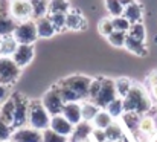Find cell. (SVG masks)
Returning a JSON list of instances; mask_svg holds the SVG:
<instances>
[{
    "mask_svg": "<svg viewBox=\"0 0 157 142\" xmlns=\"http://www.w3.org/2000/svg\"><path fill=\"white\" fill-rule=\"evenodd\" d=\"M105 8L111 17H119L124 14V5L121 0H105Z\"/></svg>",
    "mask_w": 157,
    "mask_h": 142,
    "instance_id": "32",
    "label": "cell"
},
{
    "mask_svg": "<svg viewBox=\"0 0 157 142\" xmlns=\"http://www.w3.org/2000/svg\"><path fill=\"white\" fill-rule=\"evenodd\" d=\"M11 96V92H9V87L8 86H5V84H2L0 83V105L8 99Z\"/></svg>",
    "mask_w": 157,
    "mask_h": 142,
    "instance_id": "41",
    "label": "cell"
},
{
    "mask_svg": "<svg viewBox=\"0 0 157 142\" xmlns=\"http://www.w3.org/2000/svg\"><path fill=\"white\" fill-rule=\"evenodd\" d=\"M151 98L157 102V86H153V87H151Z\"/></svg>",
    "mask_w": 157,
    "mask_h": 142,
    "instance_id": "43",
    "label": "cell"
},
{
    "mask_svg": "<svg viewBox=\"0 0 157 142\" xmlns=\"http://www.w3.org/2000/svg\"><path fill=\"white\" fill-rule=\"evenodd\" d=\"M14 107H15V104H14V98H12V95H11V96L0 105V121H3V122L12 125V121H14Z\"/></svg>",
    "mask_w": 157,
    "mask_h": 142,
    "instance_id": "18",
    "label": "cell"
},
{
    "mask_svg": "<svg viewBox=\"0 0 157 142\" xmlns=\"http://www.w3.org/2000/svg\"><path fill=\"white\" fill-rule=\"evenodd\" d=\"M86 18L82 17L81 12L78 11H73L70 9L67 14H66V28L70 29V31H81L86 28Z\"/></svg>",
    "mask_w": 157,
    "mask_h": 142,
    "instance_id": "16",
    "label": "cell"
},
{
    "mask_svg": "<svg viewBox=\"0 0 157 142\" xmlns=\"http://www.w3.org/2000/svg\"><path fill=\"white\" fill-rule=\"evenodd\" d=\"M147 81H148L150 87H153V86H157V70H153V72H150V75L147 77Z\"/></svg>",
    "mask_w": 157,
    "mask_h": 142,
    "instance_id": "42",
    "label": "cell"
},
{
    "mask_svg": "<svg viewBox=\"0 0 157 142\" xmlns=\"http://www.w3.org/2000/svg\"><path fill=\"white\" fill-rule=\"evenodd\" d=\"M12 125L0 121V141H11V136H12Z\"/></svg>",
    "mask_w": 157,
    "mask_h": 142,
    "instance_id": "39",
    "label": "cell"
},
{
    "mask_svg": "<svg viewBox=\"0 0 157 142\" xmlns=\"http://www.w3.org/2000/svg\"><path fill=\"white\" fill-rule=\"evenodd\" d=\"M17 26V22L8 15V14H0V37H5V35H11L14 32Z\"/></svg>",
    "mask_w": 157,
    "mask_h": 142,
    "instance_id": "24",
    "label": "cell"
},
{
    "mask_svg": "<svg viewBox=\"0 0 157 142\" xmlns=\"http://www.w3.org/2000/svg\"><path fill=\"white\" fill-rule=\"evenodd\" d=\"M127 35L131 37V38H134V40L145 41V35H147V34H145V26L142 25V22H139V23H133V25L130 26Z\"/></svg>",
    "mask_w": 157,
    "mask_h": 142,
    "instance_id": "31",
    "label": "cell"
},
{
    "mask_svg": "<svg viewBox=\"0 0 157 142\" xmlns=\"http://www.w3.org/2000/svg\"><path fill=\"white\" fill-rule=\"evenodd\" d=\"M17 47H18V43H17V40L14 38L12 34L0 37V53H2V57H12Z\"/></svg>",
    "mask_w": 157,
    "mask_h": 142,
    "instance_id": "19",
    "label": "cell"
},
{
    "mask_svg": "<svg viewBox=\"0 0 157 142\" xmlns=\"http://www.w3.org/2000/svg\"><path fill=\"white\" fill-rule=\"evenodd\" d=\"M105 110L111 115V118H113V119L121 118V116L124 115V112H125V110H124V99L117 96L116 99H113V101L105 107Z\"/></svg>",
    "mask_w": 157,
    "mask_h": 142,
    "instance_id": "28",
    "label": "cell"
},
{
    "mask_svg": "<svg viewBox=\"0 0 157 142\" xmlns=\"http://www.w3.org/2000/svg\"><path fill=\"white\" fill-rule=\"evenodd\" d=\"M101 83H102V78H92L87 99H90V101H95L96 99V96L99 93V89H101Z\"/></svg>",
    "mask_w": 157,
    "mask_h": 142,
    "instance_id": "38",
    "label": "cell"
},
{
    "mask_svg": "<svg viewBox=\"0 0 157 142\" xmlns=\"http://www.w3.org/2000/svg\"><path fill=\"white\" fill-rule=\"evenodd\" d=\"M61 115H63L69 122H72L73 125L79 124V122L82 121L81 102H66V104H64V107H63Z\"/></svg>",
    "mask_w": 157,
    "mask_h": 142,
    "instance_id": "13",
    "label": "cell"
},
{
    "mask_svg": "<svg viewBox=\"0 0 157 142\" xmlns=\"http://www.w3.org/2000/svg\"><path fill=\"white\" fill-rule=\"evenodd\" d=\"M21 69L14 63L11 57H0V83L11 87L20 77Z\"/></svg>",
    "mask_w": 157,
    "mask_h": 142,
    "instance_id": "6",
    "label": "cell"
},
{
    "mask_svg": "<svg viewBox=\"0 0 157 142\" xmlns=\"http://www.w3.org/2000/svg\"><path fill=\"white\" fill-rule=\"evenodd\" d=\"M9 2H11V0H9Z\"/></svg>",
    "mask_w": 157,
    "mask_h": 142,
    "instance_id": "51",
    "label": "cell"
},
{
    "mask_svg": "<svg viewBox=\"0 0 157 142\" xmlns=\"http://www.w3.org/2000/svg\"><path fill=\"white\" fill-rule=\"evenodd\" d=\"M92 78L86 77V75H70L64 80H61L58 84L67 87L69 90H72L73 93L76 95L81 101L87 99L89 96V87H90Z\"/></svg>",
    "mask_w": 157,
    "mask_h": 142,
    "instance_id": "4",
    "label": "cell"
},
{
    "mask_svg": "<svg viewBox=\"0 0 157 142\" xmlns=\"http://www.w3.org/2000/svg\"><path fill=\"white\" fill-rule=\"evenodd\" d=\"M14 121H12V128H20L28 125V115H29V104L31 101L25 98L20 93H14Z\"/></svg>",
    "mask_w": 157,
    "mask_h": 142,
    "instance_id": "5",
    "label": "cell"
},
{
    "mask_svg": "<svg viewBox=\"0 0 157 142\" xmlns=\"http://www.w3.org/2000/svg\"><path fill=\"white\" fill-rule=\"evenodd\" d=\"M49 128H52L53 132H56V133H59V135H63V136H66V138H70L72 133H73L75 125H73L72 122H69V121L59 113V115H53L52 118H51V125H49Z\"/></svg>",
    "mask_w": 157,
    "mask_h": 142,
    "instance_id": "12",
    "label": "cell"
},
{
    "mask_svg": "<svg viewBox=\"0 0 157 142\" xmlns=\"http://www.w3.org/2000/svg\"><path fill=\"white\" fill-rule=\"evenodd\" d=\"M98 31H99V34L104 35V37H108V35L114 31L111 17H104V18L99 20V23H98Z\"/></svg>",
    "mask_w": 157,
    "mask_h": 142,
    "instance_id": "34",
    "label": "cell"
},
{
    "mask_svg": "<svg viewBox=\"0 0 157 142\" xmlns=\"http://www.w3.org/2000/svg\"><path fill=\"white\" fill-rule=\"evenodd\" d=\"M14 38L17 40L18 45H34L38 40V32H37V25L35 20H25L18 22L14 32Z\"/></svg>",
    "mask_w": 157,
    "mask_h": 142,
    "instance_id": "3",
    "label": "cell"
},
{
    "mask_svg": "<svg viewBox=\"0 0 157 142\" xmlns=\"http://www.w3.org/2000/svg\"><path fill=\"white\" fill-rule=\"evenodd\" d=\"M125 49L130 50L131 53L134 55H139V57H145L148 53V49L145 46V41H139V40H134L131 37L127 35V40H125Z\"/></svg>",
    "mask_w": 157,
    "mask_h": 142,
    "instance_id": "21",
    "label": "cell"
},
{
    "mask_svg": "<svg viewBox=\"0 0 157 142\" xmlns=\"http://www.w3.org/2000/svg\"><path fill=\"white\" fill-rule=\"evenodd\" d=\"M114 87H116V93H117V96L124 99V98L128 95V92L131 90L133 83H131L130 78L121 77V78H116V80H114Z\"/></svg>",
    "mask_w": 157,
    "mask_h": 142,
    "instance_id": "27",
    "label": "cell"
},
{
    "mask_svg": "<svg viewBox=\"0 0 157 142\" xmlns=\"http://www.w3.org/2000/svg\"><path fill=\"white\" fill-rule=\"evenodd\" d=\"M121 142H130V141H128V139H127V136H125V138H124V139H122Z\"/></svg>",
    "mask_w": 157,
    "mask_h": 142,
    "instance_id": "45",
    "label": "cell"
},
{
    "mask_svg": "<svg viewBox=\"0 0 157 142\" xmlns=\"http://www.w3.org/2000/svg\"><path fill=\"white\" fill-rule=\"evenodd\" d=\"M93 128H95V127L92 125V122L81 121L79 124L75 125L73 133H72V136L69 138V141L70 142H79V141H84V139H89V138L92 136V133H93Z\"/></svg>",
    "mask_w": 157,
    "mask_h": 142,
    "instance_id": "14",
    "label": "cell"
},
{
    "mask_svg": "<svg viewBox=\"0 0 157 142\" xmlns=\"http://www.w3.org/2000/svg\"><path fill=\"white\" fill-rule=\"evenodd\" d=\"M142 135L145 136H151L156 133V121L153 116H150L148 113L147 115H142L140 121H139V128H137Z\"/></svg>",
    "mask_w": 157,
    "mask_h": 142,
    "instance_id": "23",
    "label": "cell"
},
{
    "mask_svg": "<svg viewBox=\"0 0 157 142\" xmlns=\"http://www.w3.org/2000/svg\"><path fill=\"white\" fill-rule=\"evenodd\" d=\"M48 15H49L51 22L53 23L56 32H61V31L67 29L66 28V14H48Z\"/></svg>",
    "mask_w": 157,
    "mask_h": 142,
    "instance_id": "37",
    "label": "cell"
},
{
    "mask_svg": "<svg viewBox=\"0 0 157 142\" xmlns=\"http://www.w3.org/2000/svg\"><path fill=\"white\" fill-rule=\"evenodd\" d=\"M0 142H9V141H0Z\"/></svg>",
    "mask_w": 157,
    "mask_h": 142,
    "instance_id": "49",
    "label": "cell"
},
{
    "mask_svg": "<svg viewBox=\"0 0 157 142\" xmlns=\"http://www.w3.org/2000/svg\"><path fill=\"white\" fill-rule=\"evenodd\" d=\"M114 119L111 118V115L105 110V108H101L99 110V113L95 116V119L92 121V125L95 127V128H101V130H105L111 122H113Z\"/></svg>",
    "mask_w": 157,
    "mask_h": 142,
    "instance_id": "25",
    "label": "cell"
},
{
    "mask_svg": "<svg viewBox=\"0 0 157 142\" xmlns=\"http://www.w3.org/2000/svg\"><path fill=\"white\" fill-rule=\"evenodd\" d=\"M35 25H37V32H38V38H51L56 34V29L51 22L49 15L35 18Z\"/></svg>",
    "mask_w": 157,
    "mask_h": 142,
    "instance_id": "15",
    "label": "cell"
},
{
    "mask_svg": "<svg viewBox=\"0 0 157 142\" xmlns=\"http://www.w3.org/2000/svg\"><path fill=\"white\" fill-rule=\"evenodd\" d=\"M154 43H156V45H157V34H156V35H154Z\"/></svg>",
    "mask_w": 157,
    "mask_h": 142,
    "instance_id": "47",
    "label": "cell"
},
{
    "mask_svg": "<svg viewBox=\"0 0 157 142\" xmlns=\"http://www.w3.org/2000/svg\"><path fill=\"white\" fill-rule=\"evenodd\" d=\"M122 118V122L124 125L130 130V132H134L139 128V121L142 118V115L136 113V112H124V115L121 116Z\"/></svg>",
    "mask_w": 157,
    "mask_h": 142,
    "instance_id": "26",
    "label": "cell"
},
{
    "mask_svg": "<svg viewBox=\"0 0 157 142\" xmlns=\"http://www.w3.org/2000/svg\"><path fill=\"white\" fill-rule=\"evenodd\" d=\"M117 98L116 93V87H114V80H110V78H102V83H101V89H99V93L96 96V99L93 101L99 108H105L113 99Z\"/></svg>",
    "mask_w": 157,
    "mask_h": 142,
    "instance_id": "8",
    "label": "cell"
},
{
    "mask_svg": "<svg viewBox=\"0 0 157 142\" xmlns=\"http://www.w3.org/2000/svg\"><path fill=\"white\" fill-rule=\"evenodd\" d=\"M69 138L53 132L52 128H46L43 130V142H67Z\"/></svg>",
    "mask_w": 157,
    "mask_h": 142,
    "instance_id": "35",
    "label": "cell"
},
{
    "mask_svg": "<svg viewBox=\"0 0 157 142\" xmlns=\"http://www.w3.org/2000/svg\"><path fill=\"white\" fill-rule=\"evenodd\" d=\"M0 57H2V53H0Z\"/></svg>",
    "mask_w": 157,
    "mask_h": 142,
    "instance_id": "50",
    "label": "cell"
},
{
    "mask_svg": "<svg viewBox=\"0 0 157 142\" xmlns=\"http://www.w3.org/2000/svg\"><path fill=\"white\" fill-rule=\"evenodd\" d=\"M105 136H107L108 141L121 142L124 138H125V133H124V127H122V124L113 121V122L105 128Z\"/></svg>",
    "mask_w": 157,
    "mask_h": 142,
    "instance_id": "22",
    "label": "cell"
},
{
    "mask_svg": "<svg viewBox=\"0 0 157 142\" xmlns=\"http://www.w3.org/2000/svg\"><path fill=\"white\" fill-rule=\"evenodd\" d=\"M151 108V98L142 86L133 84L131 90L124 98V110L136 112L139 115H147Z\"/></svg>",
    "mask_w": 157,
    "mask_h": 142,
    "instance_id": "1",
    "label": "cell"
},
{
    "mask_svg": "<svg viewBox=\"0 0 157 142\" xmlns=\"http://www.w3.org/2000/svg\"><path fill=\"white\" fill-rule=\"evenodd\" d=\"M108 43L114 47H124L125 46V40H127V32H121V31H113L108 37H107Z\"/></svg>",
    "mask_w": 157,
    "mask_h": 142,
    "instance_id": "33",
    "label": "cell"
},
{
    "mask_svg": "<svg viewBox=\"0 0 157 142\" xmlns=\"http://www.w3.org/2000/svg\"><path fill=\"white\" fill-rule=\"evenodd\" d=\"M142 14H144L142 6L134 0V2L128 3V5L124 8V14H122V15L133 25V23H139V22L142 20Z\"/></svg>",
    "mask_w": 157,
    "mask_h": 142,
    "instance_id": "17",
    "label": "cell"
},
{
    "mask_svg": "<svg viewBox=\"0 0 157 142\" xmlns=\"http://www.w3.org/2000/svg\"><path fill=\"white\" fill-rule=\"evenodd\" d=\"M51 115L44 108L41 101H31L29 104V115H28V125L35 130H46L51 125Z\"/></svg>",
    "mask_w": 157,
    "mask_h": 142,
    "instance_id": "2",
    "label": "cell"
},
{
    "mask_svg": "<svg viewBox=\"0 0 157 142\" xmlns=\"http://www.w3.org/2000/svg\"><path fill=\"white\" fill-rule=\"evenodd\" d=\"M70 9L72 8L67 0H51L49 2V14H67Z\"/></svg>",
    "mask_w": 157,
    "mask_h": 142,
    "instance_id": "30",
    "label": "cell"
},
{
    "mask_svg": "<svg viewBox=\"0 0 157 142\" xmlns=\"http://www.w3.org/2000/svg\"><path fill=\"white\" fill-rule=\"evenodd\" d=\"M99 107L90 101V99H84L81 101V113H82V121H87V122H92L95 119V116L99 113Z\"/></svg>",
    "mask_w": 157,
    "mask_h": 142,
    "instance_id": "20",
    "label": "cell"
},
{
    "mask_svg": "<svg viewBox=\"0 0 157 142\" xmlns=\"http://www.w3.org/2000/svg\"><path fill=\"white\" fill-rule=\"evenodd\" d=\"M11 142H43V132L35 130L29 125L14 128Z\"/></svg>",
    "mask_w": 157,
    "mask_h": 142,
    "instance_id": "10",
    "label": "cell"
},
{
    "mask_svg": "<svg viewBox=\"0 0 157 142\" xmlns=\"http://www.w3.org/2000/svg\"><path fill=\"white\" fill-rule=\"evenodd\" d=\"M79 142H93V141H92V138H89V139H84V141H79Z\"/></svg>",
    "mask_w": 157,
    "mask_h": 142,
    "instance_id": "44",
    "label": "cell"
},
{
    "mask_svg": "<svg viewBox=\"0 0 157 142\" xmlns=\"http://www.w3.org/2000/svg\"><path fill=\"white\" fill-rule=\"evenodd\" d=\"M41 102H43V105H44V108L49 112V115L53 116V115H59L61 112H63V107H64V101H63V98H61V95L58 92V89L53 86L51 87L44 96L41 98Z\"/></svg>",
    "mask_w": 157,
    "mask_h": 142,
    "instance_id": "9",
    "label": "cell"
},
{
    "mask_svg": "<svg viewBox=\"0 0 157 142\" xmlns=\"http://www.w3.org/2000/svg\"><path fill=\"white\" fill-rule=\"evenodd\" d=\"M34 55H35L34 45H18V47L15 49V52L11 58L20 69H23L34 60Z\"/></svg>",
    "mask_w": 157,
    "mask_h": 142,
    "instance_id": "11",
    "label": "cell"
},
{
    "mask_svg": "<svg viewBox=\"0 0 157 142\" xmlns=\"http://www.w3.org/2000/svg\"><path fill=\"white\" fill-rule=\"evenodd\" d=\"M34 9V18H40L49 14V2L51 0H29Z\"/></svg>",
    "mask_w": 157,
    "mask_h": 142,
    "instance_id": "29",
    "label": "cell"
},
{
    "mask_svg": "<svg viewBox=\"0 0 157 142\" xmlns=\"http://www.w3.org/2000/svg\"><path fill=\"white\" fill-rule=\"evenodd\" d=\"M113 20V26H114V31H121V32H128L131 23L124 17V15H119V17H111Z\"/></svg>",
    "mask_w": 157,
    "mask_h": 142,
    "instance_id": "36",
    "label": "cell"
},
{
    "mask_svg": "<svg viewBox=\"0 0 157 142\" xmlns=\"http://www.w3.org/2000/svg\"><path fill=\"white\" fill-rule=\"evenodd\" d=\"M92 141L93 142H105L107 141V136H105V130L101 128H93V133H92Z\"/></svg>",
    "mask_w": 157,
    "mask_h": 142,
    "instance_id": "40",
    "label": "cell"
},
{
    "mask_svg": "<svg viewBox=\"0 0 157 142\" xmlns=\"http://www.w3.org/2000/svg\"><path fill=\"white\" fill-rule=\"evenodd\" d=\"M105 142H116V141H108V139H107V141H105Z\"/></svg>",
    "mask_w": 157,
    "mask_h": 142,
    "instance_id": "48",
    "label": "cell"
},
{
    "mask_svg": "<svg viewBox=\"0 0 157 142\" xmlns=\"http://www.w3.org/2000/svg\"><path fill=\"white\" fill-rule=\"evenodd\" d=\"M9 15L18 23L34 18V9L29 0H11L9 2Z\"/></svg>",
    "mask_w": 157,
    "mask_h": 142,
    "instance_id": "7",
    "label": "cell"
},
{
    "mask_svg": "<svg viewBox=\"0 0 157 142\" xmlns=\"http://www.w3.org/2000/svg\"><path fill=\"white\" fill-rule=\"evenodd\" d=\"M151 142H157V135L154 136V138H153V141H151Z\"/></svg>",
    "mask_w": 157,
    "mask_h": 142,
    "instance_id": "46",
    "label": "cell"
}]
</instances>
